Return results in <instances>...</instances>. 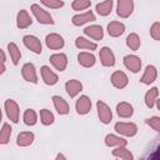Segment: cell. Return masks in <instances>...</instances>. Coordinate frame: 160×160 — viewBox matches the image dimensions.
Instances as JSON below:
<instances>
[{
  "label": "cell",
  "mask_w": 160,
  "mask_h": 160,
  "mask_svg": "<svg viewBox=\"0 0 160 160\" xmlns=\"http://www.w3.org/2000/svg\"><path fill=\"white\" fill-rule=\"evenodd\" d=\"M140 160H160V135L155 136L148 144Z\"/></svg>",
  "instance_id": "obj_1"
},
{
  "label": "cell",
  "mask_w": 160,
  "mask_h": 160,
  "mask_svg": "<svg viewBox=\"0 0 160 160\" xmlns=\"http://www.w3.org/2000/svg\"><path fill=\"white\" fill-rule=\"evenodd\" d=\"M31 11H32L34 16L36 18V20H38L40 24H45V25H52V24H54L52 16H51L45 9L40 8V5L32 4V5H31Z\"/></svg>",
  "instance_id": "obj_2"
},
{
  "label": "cell",
  "mask_w": 160,
  "mask_h": 160,
  "mask_svg": "<svg viewBox=\"0 0 160 160\" xmlns=\"http://www.w3.org/2000/svg\"><path fill=\"white\" fill-rule=\"evenodd\" d=\"M134 10V1L132 0H119L116 6V14L120 18H128L131 15Z\"/></svg>",
  "instance_id": "obj_3"
},
{
  "label": "cell",
  "mask_w": 160,
  "mask_h": 160,
  "mask_svg": "<svg viewBox=\"0 0 160 160\" xmlns=\"http://www.w3.org/2000/svg\"><path fill=\"white\" fill-rule=\"evenodd\" d=\"M96 108H98V115H99L100 121L102 124H109L112 119V112L110 108L104 101H100V100L96 102Z\"/></svg>",
  "instance_id": "obj_4"
},
{
  "label": "cell",
  "mask_w": 160,
  "mask_h": 160,
  "mask_svg": "<svg viewBox=\"0 0 160 160\" xmlns=\"http://www.w3.org/2000/svg\"><path fill=\"white\" fill-rule=\"evenodd\" d=\"M115 130L125 136H134L138 132V126L134 122H116Z\"/></svg>",
  "instance_id": "obj_5"
},
{
  "label": "cell",
  "mask_w": 160,
  "mask_h": 160,
  "mask_svg": "<svg viewBox=\"0 0 160 160\" xmlns=\"http://www.w3.org/2000/svg\"><path fill=\"white\" fill-rule=\"evenodd\" d=\"M22 42H24V45H25L29 50H31V51L35 52V54H40L41 50H42L40 40H39L36 36H34V35H25V36L22 38Z\"/></svg>",
  "instance_id": "obj_6"
},
{
  "label": "cell",
  "mask_w": 160,
  "mask_h": 160,
  "mask_svg": "<svg viewBox=\"0 0 160 160\" xmlns=\"http://www.w3.org/2000/svg\"><path fill=\"white\" fill-rule=\"evenodd\" d=\"M5 111H6L8 118L12 122H18L19 121V105L14 100L8 99L5 101Z\"/></svg>",
  "instance_id": "obj_7"
},
{
  "label": "cell",
  "mask_w": 160,
  "mask_h": 160,
  "mask_svg": "<svg viewBox=\"0 0 160 160\" xmlns=\"http://www.w3.org/2000/svg\"><path fill=\"white\" fill-rule=\"evenodd\" d=\"M45 42H46V46L49 49H52V50H58V49H61L64 46V39L59 35V34H49L46 35L45 38Z\"/></svg>",
  "instance_id": "obj_8"
},
{
  "label": "cell",
  "mask_w": 160,
  "mask_h": 160,
  "mask_svg": "<svg viewBox=\"0 0 160 160\" xmlns=\"http://www.w3.org/2000/svg\"><path fill=\"white\" fill-rule=\"evenodd\" d=\"M21 74H22V78L26 81L32 82V84L38 82V75H36V71H35V66L31 62L24 64V66L21 69Z\"/></svg>",
  "instance_id": "obj_9"
},
{
  "label": "cell",
  "mask_w": 160,
  "mask_h": 160,
  "mask_svg": "<svg viewBox=\"0 0 160 160\" xmlns=\"http://www.w3.org/2000/svg\"><path fill=\"white\" fill-rule=\"evenodd\" d=\"M50 62L52 64V66L59 70V71H64L66 69L68 65V58L65 54L60 52V54H54L50 56Z\"/></svg>",
  "instance_id": "obj_10"
},
{
  "label": "cell",
  "mask_w": 160,
  "mask_h": 160,
  "mask_svg": "<svg viewBox=\"0 0 160 160\" xmlns=\"http://www.w3.org/2000/svg\"><path fill=\"white\" fill-rule=\"evenodd\" d=\"M124 65L130 71L138 72V71H140V68H141V60L136 55H126L124 58Z\"/></svg>",
  "instance_id": "obj_11"
},
{
  "label": "cell",
  "mask_w": 160,
  "mask_h": 160,
  "mask_svg": "<svg viewBox=\"0 0 160 160\" xmlns=\"http://www.w3.org/2000/svg\"><path fill=\"white\" fill-rule=\"evenodd\" d=\"M75 108H76L78 114L85 115V114H88V112L90 111V109H91V100H90L86 95H82V96H80V98L76 100Z\"/></svg>",
  "instance_id": "obj_12"
},
{
  "label": "cell",
  "mask_w": 160,
  "mask_h": 160,
  "mask_svg": "<svg viewBox=\"0 0 160 160\" xmlns=\"http://www.w3.org/2000/svg\"><path fill=\"white\" fill-rule=\"evenodd\" d=\"M99 56H100V61L104 66H114L115 65V56L109 48H106V46L101 48Z\"/></svg>",
  "instance_id": "obj_13"
},
{
  "label": "cell",
  "mask_w": 160,
  "mask_h": 160,
  "mask_svg": "<svg viewBox=\"0 0 160 160\" xmlns=\"http://www.w3.org/2000/svg\"><path fill=\"white\" fill-rule=\"evenodd\" d=\"M129 82V79L126 76L125 72L122 71H115L111 75V84L116 88V89H124Z\"/></svg>",
  "instance_id": "obj_14"
},
{
  "label": "cell",
  "mask_w": 160,
  "mask_h": 160,
  "mask_svg": "<svg viewBox=\"0 0 160 160\" xmlns=\"http://www.w3.org/2000/svg\"><path fill=\"white\" fill-rule=\"evenodd\" d=\"M95 20V15L91 10L86 11V12H82V14H78V15H74L72 16V24L75 26H80V25H84L89 21H94Z\"/></svg>",
  "instance_id": "obj_15"
},
{
  "label": "cell",
  "mask_w": 160,
  "mask_h": 160,
  "mask_svg": "<svg viewBox=\"0 0 160 160\" xmlns=\"http://www.w3.org/2000/svg\"><path fill=\"white\" fill-rule=\"evenodd\" d=\"M81 89H82V84L76 79H71L65 84V90L70 98H75L81 91Z\"/></svg>",
  "instance_id": "obj_16"
},
{
  "label": "cell",
  "mask_w": 160,
  "mask_h": 160,
  "mask_svg": "<svg viewBox=\"0 0 160 160\" xmlns=\"http://www.w3.org/2000/svg\"><path fill=\"white\" fill-rule=\"evenodd\" d=\"M41 76H42V80L46 85H55L59 80L58 75L54 71H51V69L46 65H44L41 68Z\"/></svg>",
  "instance_id": "obj_17"
},
{
  "label": "cell",
  "mask_w": 160,
  "mask_h": 160,
  "mask_svg": "<svg viewBox=\"0 0 160 160\" xmlns=\"http://www.w3.org/2000/svg\"><path fill=\"white\" fill-rule=\"evenodd\" d=\"M156 75H158L156 68L152 66V65H148V66L145 68V72H144V75L141 76L140 81H141L142 84H145V85H149V84H151V82L155 81Z\"/></svg>",
  "instance_id": "obj_18"
},
{
  "label": "cell",
  "mask_w": 160,
  "mask_h": 160,
  "mask_svg": "<svg viewBox=\"0 0 160 160\" xmlns=\"http://www.w3.org/2000/svg\"><path fill=\"white\" fill-rule=\"evenodd\" d=\"M31 22H32V20H31V18L29 16V14H28V11L26 10H20L19 12H18V16H16V25H18V28H20V29H26L28 26H30L31 25Z\"/></svg>",
  "instance_id": "obj_19"
},
{
  "label": "cell",
  "mask_w": 160,
  "mask_h": 160,
  "mask_svg": "<svg viewBox=\"0 0 160 160\" xmlns=\"http://www.w3.org/2000/svg\"><path fill=\"white\" fill-rule=\"evenodd\" d=\"M52 102H54V106H55L56 111H58L60 115H66V114L69 112V110H70L69 104H68L61 96H58V95L52 96Z\"/></svg>",
  "instance_id": "obj_20"
},
{
  "label": "cell",
  "mask_w": 160,
  "mask_h": 160,
  "mask_svg": "<svg viewBox=\"0 0 160 160\" xmlns=\"http://www.w3.org/2000/svg\"><path fill=\"white\" fill-rule=\"evenodd\" d=\"M124 31H125V25H124L122 22L111 21V22H109V25H108V32H109V35L112 36V38L120 36Z\"/></svg>",
  "instance_id": "obj_21"
},
{
  "label": "cell",
  "mask_w": 160,
  "mask_h": 160,
  "mask_svg": "<svg viewBox=\"0 0 160 160\" xmlns=\"http://www.w3.org/2000/svg\"><path fill=\"white\" fill-rule=\"evenodd\" d=\"M116 112L120 118H130L134 114V109L129 102L121 101L116 105Z\"/></svg>",
  "instance_id": "obj_22"
},
{
  "label": "cell",
  "mask_w": 160,
  "mask_h": 160,
  "mask_svg": "<svg viewBox=\"0 0 160 160\" xmlns=\"http://www.w3.org/2000/svg\"><path fill=\"white\" fill-rule=\"evenodd\" d=\"M85 35L92 38L94 40H101L102 36H104V31H102V28L100 25H91V26H88L85 30H84Z\"/></svg>",
  "instance_id": "obj_23"
},
{
  "label": "cell",
  "mask_w": 160,
  "mask_h": 160,
  "mask_svg": "<svg viewBox=\"0 0 160 160\" xmlns=\"http://www.w3.org/2000/svg\"><path fill=\"white\" fill-rule=\"evenodd\" d=\"M78 61L84 68H91L95 64V56L90 52H80L78 55Z\"/></svg>",
  "instance_id": "obj_24"
},
{
  "label": "cell",
  "mask_w": 160,
  "mask_h": 160,
  "mask_svg": "<svg viewBox=\"0 0 160 160\" xmlns=\"http://www.w3.org/2000/svg\"><path fill=\"white\" fill-rule=\"evenodd\" d=\"M34 141V134L30 132V131H22L18 135V139H16V144L19 146H29L31 145Z\"/></svg>",
  "instance_id": "obj_25"
},
{
  "label": "cell",
  "mask_w": 160,
  "mask_h": 160,
  "mask_svg": "<svg viewBox=\"0 0 160 160\" xmlns=\"http://www.w3.org/2000/svg\"><path fill=\"white\" fill-rule=\"evenodd\" d=\"M105 144L108 146H118V148H120V146H125L126 145V140L120 138V136H116L114 134H108L105 136Z\"/></svg>",
  "instance_id": "obj_26"
},
{
  "label": "cell",
  "mask_w": 160,
  "mask_h": 160,
  "mask_svg": "<svg viewBox=\"0 0 160 160\" xmlns=\"http://www.w3.org/2000/svg\"><path fill=\"white\" fill-rule=\"evenodd\" d=\"M112 0H106V1H101V2H98L96 4V11L99 15L101 16H106L111 12V9H112Z\"/></svg>",
  "instance_id": "obj_27"
},
{
  "label": "cell",
  "mask_w": 160,
  "mask_h": 160,
  "mask_svg": "<svg viewBox=\"0 0 160 160\" xmlns=\"http://www.w3.org/2000/svg\"><path fill=\"white\" fill-rule=\"evenodd\" d=\"M8 51H9V55L14 62V65H18L19 64V60L21 59V52L18 48V45L15 42H9L8 44Z\"/></svg>",
  "instance_id": "obj_28"
},
{
  "label": "cell",
  "mask_w": 160,
  "mask_h": 160,
  "mask_svg": "<svg viewBox=\"0 0 160 160\" xmlns=\"http://www.w3.org/2000/svg\"><path fill=\"white\" fill-rule=\"evenodd\" d=\"M158 95H159V90H158V88H151L150 90L146 91V94H145V104H146L148 108L151 109V108L154 106Z\"/></svg>",
  "instance_id": "obj_29"
},
{
  "label": "cell",
  "mask_w": 160,
  "mask_h": 160,
  "mask_svg": "<svg viewBox=\"0 0 160 160\" xmlns=\"http://www.w3.org/2000/svg\"><path fill=\"white\" fill-rule=\"evenodd\" d=\"M112 155L116 158H120L122 160H134L132 154L130 152V150H128L125 146H120L112 150Z\"/></svg>",
  "instance_id": "obj_30"
},
{
  "label": "cell",
  "mask_w": 160,
  "mask_h": 160,
  "mask_svg": "<svg viewBox=\"0 0 160 160\" xmlns=\"http://www.w3.org/2000/svg\"><path fill=\"white\" fill-rule=\"evenodd\" d=\"M75 45H76V48H79V49H86V50H95V49L98 48L95 42H91L90 40H88V39H85V38H81V36L76 38Z\"/></svg>",
  "instance_id": "obj_31"
},
{
  "label": "cell",
  "mask_w": 160,
  "mask_h": 160,
  "mask_svg": "<svg viewBox=\"0 0 160 160\" xmlns=\"http://www.w3.org/2000/svg\"><path fill=\"white\" fill-rule=\"evenodd\" d=\"M126 45L131 50H138L140 48V38L138 36V34H135V32L129 34L126 38Z\"/></svg>",
  "instance_id": "obj_32"
},
{
  "label": "cell",
  "mask_w": 160,
  "mask_h": 160,
  "mask_svg": "<svg viewBox=\"0 0 160 160\" xmlns=\"http://www.w3.org/2000/svg\"><path fill=\"white\" fill-rule=\"evenodd\" d=\"M22 119H24V122H25L26 125L32 126V125H35V124H36L38 116H36V112H35L32 109H28V110H25Z\"/></svg>",
  "instance_id": "obj_33"
},
{
  "label": "cell",
  "mask_w": 160,
  "mask_h": 160,
  "mask_svg": "<svg viewBox=\"0 0 160 160\" xmlns=\"http://www.w3.org/2000/svg\"><path fill=\"white\" fill-rule=\"evenodd\" d=\"M10 135H11V128L9 124L4 122L2 128H1V132H0V144H8L10 140Z\"/></svg>",
  "instance_id": "obj_34"
},
{
  "label": "cell",
  "mask_w": 160,
  "mask_h": 160,
  "mask_svg": "<svg viewBox=\"0 0 160 160\" xmlns=\"http://www.w3.org/2000/svg\"><path fill=\"white\" fill-rule=\"evenodd\" d=\"M40 120H41V122L44 124V125H50V124H52L54 122V115H52V112L50 111V110H48V109H41L40 110Z\"/></svg>",
  "instance_id": "obj_35"
},
{
  "label": "cell",
  "mask_w": 160,
  "mask_h": 160,
  "mask_svg": "<svg viewBox=\"0 0 160 160\" xmlns=\"http://www.w3.org/2000/svg\"><path fill=\"white\" fill-rule=\"evenodd\" d=\"M90 5H91V1H89V0H74V1L71 2V8H72L74 10H76V11H79V10H85V9H88Z\"/></svg>",
  "instance_id": "obj_36"
},
{
  "label": "cell",
  "mask_w": 160,
  "mask_h": 160,
  "mask_svg": "<svg viewBox=\"0 0 160 160\" xmlns=\"http://www.w3.org/2000/svg\"><path fill=\"white\" fill-rule=\"evenodd\" d=\"M145 122H146L150 128H152L154 130H156L158 132H160V118H158V116H152V118L146 119Z\"/></svg>",
  "instance_id": "obj_37"
},
{
  "label": "cell",
  "mask_w": 160,
  "mask_h": 160,
  "mask_svg": "<svg viewBox=\"0 0 160 160\" xmlns=\"http://www.w3.org/2000/svg\"><path fill=\"white\" fill-rule=\"evenodd\" d=\"M150 35L154 40H158L160 41V22H154L150 28Z\"/></svg>",
  "instance_id": "obj_38"
},
{
  "label": "cell",
  "mask_w": 160,
  "mask_h": 160,
  "mask_svg": "<svg viewBox=\"0 0 160 160\" xmlns=\"http://www.w3.org/2000/svg\"><path fill=\"white\" fill-rule=\"evenodd\" d=\"M42 5L48 6V8H52V9H59L61 6H64V1H60V0H42L41 1Z\"/></svg>",
  "instance_id": "obj_39"
},
{
  "label": "cell",
  "mask_w": 160,
  "mask_h": 160,
  "mask_svg": "<svg viewBox=\"0 0 160 160\" xmlns=\"http://www.w3.org/2000/svg\"><path fill=\"white\" fill-rule=\"evenodd\" d=\"M5 71V54L1 51V74Z\"/></svg>",
  "instance_id": "obj_40"
},
{
  "label": "cell",
  "mask_w": 160,
  "mask_h": 160,
  "mask_svg": "<svg viewBox=\"0 0 160 160\" xmlns=\"http://www.w3.org/2000/svg\"><path fill=\"white\" fill-rule=\"evenodd\" d=\"M55 160H66V158L64 156V154H61V152H59V154L56 155V158H55Z\"/></svg>",
  "instance_id": "obj_41"
},
{
  "label": "cell",
  "mask_w": 160,
  "mask_h": 160,
  "mask_svg": "<svg viewBox=\"0 0 160 160\" xmlns=\"http://www.w3.org/2000/svg\"><path fill=\"white\" fill-rule=\"evenodd\" d=\"M156 106H158V109L160 110V99H159V100H156Z\"/></svg>",
  "instance_id": "obj_42"
}]
</instances>
